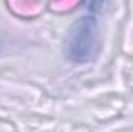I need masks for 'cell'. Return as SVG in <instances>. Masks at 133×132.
I'll return each instance as SVG.
<instances>
[{"instance_id": "cell-1", "label": "cell", "mask_w": 133, "mask_h": 132, "mask_svg": "<svg viewBox=\"0 0 133 132\" xmlns=\"http://www.w3.org/2000/svg\"><path fill=\"white\" fill-rule=\"evenodd\" d=\"M65 58L74 64H85L98 53V25L95 17L79 19L66 33Z\"/></svg>"}]
</instances>
